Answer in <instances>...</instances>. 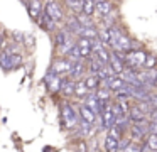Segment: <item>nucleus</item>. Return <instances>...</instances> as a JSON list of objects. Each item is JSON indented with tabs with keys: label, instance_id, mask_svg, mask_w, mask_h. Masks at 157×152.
<instances>
[{
	"label": "nucleus",
	"instance_id": "f257e3e1",
	"mask_svg": "<svg viewBox=\"0 0 157 152\" xmlns=\"http://www.w3.org/2000/svg\"><path fill=\"white\" fill-rule=\"evenodd\" d=\"M59 122H61L63 130H76L81 122L79 110L73 107L69 101H63L59 105Z\"/></svg>",
	"mask_w": 157,
	"mask_h": 152
},
{
	"label": "nucleus",
	"instance_id": "f03ea898",
	"mask_svg": "<svg viewBox=\"0 0 157 152\" xmlns=\"http://www.w3.org/2000/svg\"><path fill=\"white\" fill-rule=\"evenodd\" d=\"M130 132V140L135 144H144V138L149 137V123L147 122H140V123H132V127L128 128Z\"/></svg>",
	"mask_w": 157,
	"mask_h": 152
},
{
	"label": "nucleus",
	"instance_id": "7ed1b4c3",
	"mask_svg": "<svg viewBox=\"0 0 157 152\" xmlns=\"http://www.w3.org/2000/svg\"><path fill=\"white\" fill-rule=\"evenodd\" d=\"M44 83H46V88H48L51 93H61V88H63V83H64V78L56 74L52 69H49L44 76Z\"/></svg>",
	"mask_w": 157,
	"mask_h": 152
},
{
	"label": "nucleus",
	"instance_id": "20e7f679",
	"mask_svg": "<svg viewBox=\"0 0 157 152\" xmlns=\"http://www.w3.org/2000/svg\"><path fill=\"white\" fill-rule=\"evenodd\" d=\"M49 69H52L56 74H59V76H64V74L69 76V73H71V69H73V63L69 59H61V57H58V59L51 64Z\"/></svg>",
	"mask_w": 157,
	"mask_h": 152
},
{
	"label": "nucleus",
	"instance_id": "39448f33",
	"mask_svg": "<svg viewBox=\"0 0 157 152\" xmlns=\"http://www.w3.org/2000/svg\"><path fill=\"white\" fill-rule=\"evenodd\" d=\"M79 49V54H81L83 59H88V57L93 56V39H88V37H79L78 42H76Z\"/></svg>",
	"mask_w": 157,
	"mask_h": 152
},
{
	"label": "nucleus",
	"instance_id": "423d86ee",
	"mask_svg": "<svg viewBox=\"0 0 157 152\" xmlns=\"http://www.w3.org/2000/svg\"><path fill=\"white\" fill-rule=\"evenodd\" d=\"M44 12L48 14L51 19H54L56 22H59V20H63V10H61V7H59V3L58 2H54V0H49L48 3H46V7H44Z\"/></svg>",
	"mask_w": 157,
	"mask_h": 152
},
{
	"label": "nucleus",
	"instance_id": "0eeeda50",
	"mask_svg": "<svg viewBox=\"0 0 157 152\" xmlns=\"http://www.w3.org/2000/svg\"><path fill=\"white\" fill-rule=\"evenodd\" d=\"M101 86L108 88V90H112L113 93H115V91H118V90H122V88L127 86V81L123 80L120 74H117V76H112V78H108V80H105L101 83Z\"/></svg>",
	"mask_w": 157,
	"mask_h": 152
},
{
	"label": "nucleus",
	"instance_id": "6e6552de",
	"mask_svg": "<svg viewBox=\"0 0 157 152\" xmlns=\"http://www.w3.org/2000/svg\"><path fill=\"white\" fill-rule=\"evenodd\" d=\"M66 25H68V30L71 34H76V36H79V37L83 36V29H85V27H83L81 22L78 20V15L68 17V19H66Z\"/></svg>",
	"mask_w": 157,
	"mask_h": 152
},
{
	"label": "nucleus",
	"instance_id": "1a4fd4ad",
	"mask_svg": "<svg viewBox=\"0 0 157 152\" xmlns=\"http://www.w3.org/2000/svg\"><path fill=\"white\" fill-rule=\"evenodd\" d=\"M27 10H29V15H31L32 20L39 22L41 20V12H42V3L39 0H31L27 3Z\"/></svg>",
	"mask_w": 157,
	"mask_h": 152
},
{
	"label": "nucleus",
	"instance_id": "9d476101",
	"mask_svg": "<svg viewBox=\"0 0 157 152\" xmlns=\"http://www.w3.org/2000/svg\"><path fill=\"white\" fill-rule=\"evenodd\" d=\"M147 115H149V113H145V111H144L139 105H137V107H132V108H130V111H128V118H130V122H132V123H140V122H145L147 120Z\"/></svg>",
	"mask_w": 157,
	"mask_h": 152
},
{
	"label": "nucleus",
	"instance_id": "9b49d317",
	"mask_svg": "<svg viewBox=\"0 0 157 152\" xmlns=\"http://www.w3.org/2000/svg\"><path fill=\"white\" fill-rule=\"evenodd\" d=\"M79 110V117H81V120H85V122H90V123H93L95 125L96 122H98V115L95 113V111L91 110V108H88L85 103L81 105V107L78 108Z\"/></svg>",
	"mask_w": 157,
	"mask_h": 152
},
{
	"label": "nucleus",
	"instance_id": "f8f14e48",
	"mask_svg": "<svg viewBox=\"0 0 157 152\" xmlns=\"http://www.w3.org/2000/svg\"><path fill=\"white\" fill-rule=\"evenodd\" d=\"M88 69V66L85 64V61H79V63H75L73 64V69L69 73V78L75 81H79L83 76H85V71Z\"/></svg>",
	"mask_w": 157,
	"mask_h": 152
},
{
	"label": "nucleus",
	"instance_id": "ddd939ff",
	"mask_svg": "<svg viewBox=\"0 0 157 152\" xmlns=\"http://www.w3.org/2000/svg\"><path fill=\"white\" fill-rule=\"evenodd\" d=\"M56 46L61 47V46H66V44H73V34L69 32L68 29H63L56 34Z\"/></svg>",
	"mask_w": 157,
	"mask_h": 152
},
{
	"label": "nucleus",
	"instance_id": "4468645a",
	"mask_svg": "<svg viewBox=\"0 0 157 152\" xmlns=\"http://www.w3.org/2000/svg\"><path fill=\"white\" fill-rule=\"evenodd\" d=\"M85 80V83H86V86H88V90L91 91V93H96L98 91V88H101V78L98 76V74H90V76H86V78H83Z\"/></svg>",
	"mask_w": 157,
	"mask_h": 152
},
{
	"label": "nucleus",
	"instance_id": "2eb2a0df",
	"mask_svg": "<svg viewBox=\"0 0 157 152\" xmlns=\"http://www.w3.org/2000/svg\"><path fill=\"white\" fill-rule=\"evenodd\" d=\"M75 90H76V81L71 80V78H64V83H63L61 88V95L66 98L75 96Z\"/></svg>",
	"mask_w": 157,
	"mask_h": 152
},
{
	"label": "nucleus",
	"instance_id": "dca6fc26",
	"mask_svg": "<svg viewBox=\"0 0 157 152\" xmlns=\"http://www.w3.org/2000/svg\"><path fill=\"white\" fill-rule=\"evenodd\" d=\"M86 66H88V71L91 74H98L100 73V69H101L103 66H105V64L101 63V61L98 59V57L95 56V54H93L91 57H88V59H86Z\"/></svg>",
	"mask_w": 157,
	"mask_h": 152
},
{
	"label": "nucleus",
	"instance_id": "f3484780",
	"mask_svg": "<svg viewBox=\"0 0 157 152\" xmlns=\"http://www.w3.org/2000/svg\"><path fill=\"white\" fill-rule=\"evenodd\" d=\"M83 103L88 108H91L96 115H100V100H98V96H96V93H90L88 96L83 100Z\"/></svg>",
	"mask_w": 157,
	"mask_h": 152
},
{
	"label": "nucleus",
	"instance_id": "a211bd4d",
	"mask_svg": "<svg viewBox=\"0 0 157 152\" xmlns=\"http://www.w3.org/2000/svg\"><path fill=\"white\" fill-rule=\"evenodd\" d=\"M105 152H120V140L106 134L105 137Z\"/></svg>",
	"mask_w": 157,
	"mask_h": 152
},
{
	"label": "nucleus",
	"instance_id": "6ab92c4d",
	"mask_svg": "<svg viewBox=\"0 0 157 152\" xmlns=\"http://www.w3.org/2000/svg\"><path fill=\"white\" fill-rule=\"evenodd\" d=\"M90 93H91V91L88 90V86H86L85 80L76 81V90H75V96H76V98H81V100H85V98L88 96Z\"/></svg>",
	"mask_w": 157,
	"mask_h": 152
},
{
	"label": "nucleus",
	"instance_id": "aec40b11",
	"mask_svg": "<svg viewBox=\"0 0 157 152\" xmlns=\"http://www.w3.org/2000/svg\"><path fill=\"white\" fill-rule=\"evenodd\" d=\"M37 24L42 27V29H46V30H54V29H56V24H58V22H56L54 19H51V17H49L48 14L44 12V14L41 15V20H39Z\"/></svg>",
	"mask_w": 157,
	"mask_h": 152
},
{
	"label": "nucleus",
	"instance_id": "412c9836",
	"mask_svg": "<svg viewBox=\"0 0 157 152\" xmlns=\"http://www.w3.org/2000/svg\"><path fill=\"white\" fill-rule=\"evenodd\" d=\"M112 95H113V91L108 90V88H105V86L98 88V91H96V96H98L100 101H113Z\"/></svg>",
	"mask_w": 157,
	"mask_h": 152
},
{
	"label": "nucleus",
	"instance_id": "4be33fe9",
	"mask_svg": "<svg viewBox=\"0 0 157 152\" xmlns=\"http://www.w3.org/2000/svg\"><path fill=\"white\" fill-rule=\"evenodd\" d=\"M98 76L101 78V81H105V80H108V78H112V76H117V73H115V69H113L110 64H105V66L100 69Z\"/></svg>",
	"mask_w": 157,
	"mask_h": 152
},
{
	"label": "nucleus",
	"instance_id": "5701e85b",
	"mask_svg": "<svg viewBox=\"0 0 157 152\" xmlns=\"http://www.w3.org/2000/svg\"><path fill=\"white\" fill-rule=\"evenodd\" d=\"M95 10H96L95 0H83V14H85V15L91 17L93 14H95Z\"/></svg>",
	"mask_w": 157,
	"mask_h": 152
},
{
	"label": "nucleus",
	"instance_id": "b1692460",
	"mask_svg": "<svg viewBox=\"0 0 157 152\" xmlns=\"http://www.w3.org/2000/svg\"><path fill=\"white\" fill-rule=\"evenodd\" d=\"M96 12L100 14V15H108V14H112V2L110 0H106V2H103V3H98L96 5Z\"/></svg>",
	"mask_w": 157,
	"mask_h": 152
},
{
	"label": "nucleus",
	"instance_id": "393cba45",
	"mask_svg": "<svg viewBox=\"0 0 157 152\" xmlns=\"http://www.w3.org/2000/svg\"><path fill=\"white\" fill-rule=\"evenodd\" d=\"M145 147L150 152H157V134H149V137L145 138Z\"/></svg>",
	"mask_w": 157,
	"mask_h": 152
},
{
	"label": "nucleus",
	"instance_id": "a878e982",
	"mask_svg": "<svg viewBox=\"0 0 157 152\" xmlns=\"http://www.w3.org/2000/svg\"><path fill=\"white\" fill-rule=\"evenodd\" d=\"M66 5L73 12H83V0H66Z\"/></svg>",
	"mask_w": 157,
	"mask_h": 152
},
{
	"label": "nucleus",
	"instance_id": "bb28decb",
	"mask_svg": "<svg viewBox=\"0 0 157 152\" xmlns=\"http://www.w3.org/2000/svg\"><path fill=\"white\" fill-rule=\"evenodd\" d=\"M108 134L112 135V137H115V138H118V140H122V138H123V134H125V130H123L122 127H118V125H113V127L108 130Z\"/></svg>",
	"mask_w": 157,
	"mask_h": 152
},
{
	"label": "nucleus",
	"instance_id": "cd10ccee",
	"mask_svg": "<svg viewBox=\"0 0 157 152\" xmlns=\"http://www.w3.org/2000/svg\"><path fill=\"white\" fill-rule=\"evenodd\" d=\"M98 39L101 41L103 44H112V39H110V32H108V27H106V29H100V32H98Z\"/></svg>",
	"mask_w": 157,
	"mask_h": 152
},
{
	"label": "nucleus",
	"instance_id": "c85d7f7f",
	"mask_svg": "<svg viewBox=\"0 0 157 152\" xmlns=\"http://www.w3.org/2000/svg\"><path fill=\"white\" fill-rule=\"evenodd\" d=\"M144 145L145 144H135V142H130L125 147L123 152H144Z\"/></svg>",
	"mask_w": 157,
	"mask_h": 152
},
{
	"label": "nucleus",
	"instance_id": "c756f323",
	"mask_svg": "<svg viewBox=\"0 0 157 152\" xmlns=\"http://www.w3.org/2000/svg\"><path fill=\"white\" fill-rule=\"evenodd\" d=\"M78 20L81 22L83 27H95V25H93V20H91V17H90V15L81 14V15H78Z\"/></svg>",
	"mask_w": 157,
	"mask_h": 152
},
{
	"label": "nucleus",
	"instance_id": "7c9ffc66",
	"mask_svg": "<svg viewBox=\"0 0 157 152\" xmlns=\"http://www.w3.org/2000/svg\"><path fill=\"white\" fill-rule=\"evenodd\" d=\"M10 64H12V69H15V68H19L22 64V56L21 54H10Z\"/></svg>",
	"mask_w": 157,
	"mask_h": 152
},
{
	"label": "nucleus",
	"instance_id": "2f4dec72",
	"mask_svg": "<svg viewBox=\"0 0 157 152\" xmlns=\"http://www.w3.org/2000/svg\"><path fill=\"white\" fill-rule=\"evenodd\" d=\"M157 64V56H154V54H149L145 59V68L147 69H154V66Z\"/></svg>",
	"mask_w": 157,
	"mask_h": 152
},
{
	"label": "nucleus",
	"instance_id": "473e14b6",
	"mask_svg": "<svg viewBox=\"0 0 157 152\" xmlns=\"http://www.w3.org/2000/svg\"><path fill=\"white\" fill-rule=\"evenodd\" d=\"M32 42H34V37L29 36V34H25V41H24V44H25V46H32Z\"/></svg>",
	"mask_w": 157,
	"mask_h": 152
},
{
	"label": "nucleus",
	"instance_id": "72a5a7b5",
	"mask_svg": "<svg viewBox=\"0 0 157 152\" xmlns=\"http://www.w3.org/2000/svg\"><path fill=\"white\" fill-rule=\"evenodd\" d=\"M150 105H152V108H157V96L150 98Z\"/></svg>",
	"mask_w": 157,
	"mask_h": 152
},
{
	"label": "nucleus",
	"instance_id": "f704fd0d",
	"mask_svg": "<svg viewBox=\"0 0 157 152\" xmlns=\"http://www.w3.org/2000/svg\"><path fill=\"white\" fill-rule=\"evenodd\" d=\"M103 2H106V0H95V3L98 5V3H103Z\"/></svg>",
	"mask_w": 157,
	"mask_h": 152
}]
</instances>
